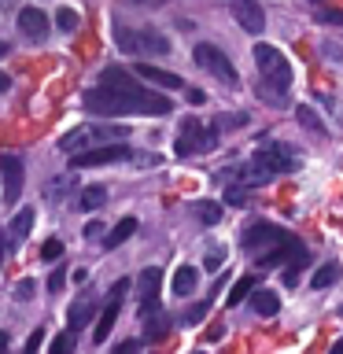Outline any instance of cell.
I'll return each mask as SVG.
<instances>
[{
    "label": "cell",
    "instance_id": "35",
    "mask_svg": "<svg viewBox=\"0 0 343 354\" xmlns=\"http://www.w3.org/2000/svg\"><path fill=\"white\" fill-rule=\"evenodd\" d=\"M317 22H325V26H343V11H328V8H321V11H317Z\"/></svg>",
    "mask_w": 343,
    "mask_h": 354
},
{
    "label": "cell",
    "instance_id": "39",
    "mask_svg": "<svg viewBox=\"0 0 343 354\" xmlns=\"http://www.w3.org/2000/svg\"><path fill=\"white\" fill-rule=\"evenodd\" d=\"M63 281H66V273H63V270H52V277H48V292H59Z\"/></svg>",
    "mask_w": 343,
    "mask_h": 354
},
{
    "label": "cell",
    "instance_id": "13",
    "mask_svg": "<svg viewBox=\"0 0 343 354\" xmlns=\"http://www.w3.org/2000/svg\"><path fill=\"white\" fill-rule=\"evenodd\" d=\"M19 30L26 33L30 41H44L48 37V15L41 8H22L19 11Z\"/></svg>",
    "mask_w": 343,
    "mask_h": 354
},
{
    "label": "cell",
    "instance_id": "34",
    "mask_svg": "<svg viewBox=\"0 0 343 354\" xmlns=\"http://www.w3.org/2000/svg\"><path fill=\"white\" fill-rule=\"evenodd\" d=\"M203 266H207L210 273H214V270H221V266H225V248H214V251L207 254V262H203Z\"/></svg>",
    "mask_w": 343,
    "mask_h": 354
},
{
    "label": "cell",
    "instance_id": "43",
    "mask_svg": "<svg viewBox=\"0 0 343 354\" xmlns=\"http://www.w3.org/2000/svg\"><path fill=\"white\" fill-rule=\"evenodd\" d=\"M8 88H11V77H8L4 71H0V93H8Z\"/></svg>",
    "mask_w": 343,
    "mask_h": 354
},
{
    "label": "cell",
    "instance_id": "33",
    "mask_svg": "<svg viewBox=\"0 0 343 354\" xmlns=\"http://www.w3.org/2000/svg\"><path fill=\"white\" fill-rule=\"evenodd\" d=\"M225 203H248V185H232L229 192H225Z\"/></svg>",
    "mask_w": 343,
    "mask_h": 354
},
{
    "label": "cell",
    "instance_id": "14",
    "mask_svg": "<svg viewBox=\"0 0 343 354\" xmlns=\"http://www.w3.org/2000/svg\"><path fill=\"white\" fill-rule=\"evenodd\" d=\"M133 74L144 77V82H151V85H163V88H185L181 77L170 74V71H163V66H155V63H137V66H133Z\"/></svg>",
    "mask_w": 343,
    "mask_h": 354
},
{
    "label": "cell",
    "instance_id": "25",
    "mask_svg": "<svg viewBox=\"0 0 343 354\" xmlns=\"http://www.w3.org/2000/svg\"><path fill=\"white\" fill-rule=\"evenodd\" d=\"M166 325H170V317L155 310V317H148V328H144V339H148V343L163 339V336H166Z\"/></svg>",
    "mask_w": 343,
    "mask_h": 354
},
{
    "label": "cell",
    "instance_id": "10",
    "mask_svg": "<svg viewBox=\"0 0 343 354\" xmlns=\"http://www.w3.org/2000/svg\"><path fill=\"white\" fill-rule=\"evenodd\" d=\"M159 284H163V270L159 266H148L137 281V299H140V317H148L151 310H159Z\"/></svg>",
    "mask_w": 343,
    "mask_h": 354
},
{
    "label": "cell",
    "instance_id": "42",
    "mask_svg": "<svg viewBox=\"0 0 343 354\" xmlns=\"http://www.w3.org/2000/svg\"><path fill=\"white\" fill-rule=\"evenodd\" d=\"M4 251H8V232L0 229V266H4Z\"/></svg>",
    "mask_w": 343,
    "mask_h": 354
},
{
    "label": "cell",
    "instance_id": "24",
    "mask_svg": "<svg viewBox=\"0 0 343 354\" xmlns=\"http://www.w3.org/2000/svg\"><path fill=\"white\" fill-rule=\"evenodd\" d=\"M259 96L266 100V104H273V107H288L284 88H281V85H273V82H266V77H262V85H259Z\"/></svg>",
    "mask_w": 343,
    "mask_h": 354
},
{
    "label": "cell",
    "instance_id": "32",
    "mask_svg": "<svg viewBox=\"0 0 343 354\" xmlns=\"http://www.w3.org/2000/svg\"><path fill=\"white\" fill-rule=\"evenodd\" d=\"M33 288H37V284H33L30 277H22V281L15 284V299H19V303H26V299H33Z\"/></svg>",
    "mask_w": 343,
    "mask_h": 354
},
{
    "label": "cell",
    "instance_id": "41",
    "mask_svg": "<svg viewBox=\"0 0 343 354\" xmlns=\"http://www.w3.org/2000/svg\"><path fill=\"white\" fill-rule=\"evenodd\" d=\"M85 236H89V240L104 236V225H100V221H89V225H85Z\"/></svg>",
    "mask_w": 343,
    "mask_h": 354
},
{
    "label": "cell",
    "instance_id": "29",
    "mask_svg": "<svg viewBox=\"0 0 343 354\" xmlns=\"http://www.w3.org/2000/svg\"><path fill=\"white\" fill-rule=\"evenodd\" d=\"M299 122H303L306 129H314L317 137H325V126H321V122H317V115H314V111H310V107H299Z\"/></svg>",
    "mask_w": 343,
    "mask_h": 354
},
{
    "label": "cell",
    "instance_id": "12",
    "mask_svg": "<svg viewBox=\"0 0 343 354\" xmlns=\"http://www.w3.org/2000/svg\"><path fill=\"white\" fill-rule=\"evenodd\" d=\"M229 8H232V19H237L248 33L266 30V11H262L259 0H229Z\"/></svg>",
    "mask_w": 343,
    "mask_h": 354
},
{
    "label": "cell",
    "instance_id": "20",
    "mask_svg": "<svg viewBox=\"0 0 343 354\" xmlns=\"http://www.w3.org/2000/svg\"><path fill=\"white\" fill-rule=\"evenodd\" d=\"M133 232H137V218H122L118 225L104 236V248H107V251H111V248H122V243H126Z\"/></svg>",
    "mask_w": 343,
    "mask_h": 354
},
{
    "label": "cell",
    "instance_id": "1",
    "mask_svg": "<svg viewBox=\"0 0 343 354\" xmlns=\"http://www.w3.org/2000/svg\"><path fill=\"white\" fill-rule=\"evenodd\" d=\"M85 111L104 118H118V115H170L174 104L170 96L155 93V88H144L137 77L122 66H107L100 74V85L89 88L82 96Z\"/></svg>",
    "mask_w": 343,
    "mask_h": 354
},
{
    "label": "cell",
    "instance_id": "11",
    "mask_svg": "<svg viewBox=\"0 0 343 354\" xmlns=\"http://www.w3.org/2000/svg\"><path fill=\"white\" fill-rule=\"evenodd\" d=\"M0 177H4V199H8V203H15L19 192H22V181H26V170H22L19 155H11V151L0 155Z\"/></svg>",
    "mask_w": 343,
    "mask_h": 354
},
{
    "label": "cell",
    "instance_id": "30",
    "mask_svg": "<svg viewBox=\"0 0 343 354\" xmlns=\"http://www.w3.org/2000/svg\"><path fill=\"white\" fill-rule=\"evenodd\" d=\"M59 254H63V240H55V236H52V240H44V243H41V259H44V262H55Z\"/></svg>",
    "mask_w": 343,
    "mask_h": 354
},
{
    "label": "cell",
    "instance_id": "15",
    "mask_svg": "<svg viewBox=\"0 0 343 354\" xmlns=\"http://www.w3.org/2000/svg\"><path fill=\"white\" fill-rule=\"evenodd\" d=\"M30 229H33V207H22L8 225V248H22V240L30 236Z\"/></svg>",
    "mask_w": 343,
    "mask_h": 354
},
{
    "label": "cell",
    "instance_id": "46",
    "mask_svg": "<svg viewBox=\"0 0 343 354\" xmlns=\"http://www.w3.org/2000/svg\"><path fill=\"white\" fill-rule=\"evenodd\" d=\"M0 55H8V44L4 41H0Z\"/></svg>",
    "mask_w": 343,
    "mask_h": 354
},
{
    "label": "cell",
    "instance_id": "6",
    "mask_svg": "<svg viewBox=\"0 0 343 354\" xmlns=\"http://www.w3.org/2000/svg\"><path fill=\"white\" fill-rule=\"evenodd\" d=\"M254 63H259V71L266 82L288 88L292 85V63L284 59L281 48H273V44H254Z\"/></svg>",
    "mask_w": 343,
    "mask_h": 354
},
{
    "label": "cell",
    "instance_id": "22",
    "mask_svg": "<svg viewBox=\"0 0 343 354\" xmlns=\"http://www.w3.org/2000/svg\"><path fill=\"white\" fill-rule=\"evenodd\" d=\"M340 266L336 262H325V266H317V273L314 277H310V284H314V288H328V284H336L340 281Z\"/></svg>",
    "mask_w": 343,
    "mask_h": 354
},
{
    "label": "cell",
    "instance_id": "16",
    "mask_svg": "<svg viewBox=\"0 0 343 354\" xmlns=\"http://www.w3.org/2000/svg\"><path fill=\"white\" fill-rule=\"evenodd\" d=\"M118 310H122V299L111 295L107 306H104V314H100V321H96V328H93V343H104L111 336V328H115V321H118Z\"/></svg>",
    "mask_w": 343,
    "mask_h": 354
},
{
    "label": "cell",
    "instance_id": "23",
    "mask_svg": "<svg viewBox=\"0 0 343 354\" xmlns=\"http://www.w3.org/2000/svg\"><path fill=\"white\" fill-rule=\"evenodd\" d=\"M254 288H259V284H254V277H240V281L232 284V292H229V299H225V303H229V306H240L243 299H251V292H254Z\"/></svg>",
    "mask_w": 343,
    "mask_h": 354
},
{
    "label": "cell",
    "instance_id": "27",
    "mask_svg": "<svg viewBox=\"0 0 343 354\" xmlns=\"http://www.w3.org/2000/svg\"><path fill=\"white\" fill-rule=\"evenodd\" d=\"M207 310H210V299H203V303H192V306H188L185 310V325H199V321H203L207 317Z\"/></svg>",
    "mask_w": 343,
    "mask_h": 354
},
{
    "label": "cell",
    "instance_id": "3",
    "mask_svg": "<svg viewBox=\"0 0 343 354\" xmlns=\"http://www.w3.org/2000/svg\"><path fill=\"white\" fill-rule=\"evenodd\" d=\"M115 41H118V48L129 52V55H166V52H170V37H163L159 30L115 26Z\"/></svg>",
    "mask_w": 343,
    "mask_h": 354
},
{
    "label": "cell",
    "instance_id": "28",
    "mask_svg": "<svg viewBox=\"0 0 343 354\" xmlns=\"http://www.w3.org/2000/svg\"><path fill=\"white\" fill-rule=\"evenodd\" d=\"M55 22H59V30L71 33V30H77V22H82V19H77V11H71V8H59V11H55Z\"/></svg>",
    "mask_w": 343,
    "mask_h": 354
},
{
    "label": "cell",
    "instance_id": "21",
    "mask_svg": "<svg viewBox=\"0 0 343 354\" xmlns=\"http://www.w3.org/2000/svg\"><path fill=\"white\" fill-rule=\"evenodd\" d=\"M96 314V303H89V299H82V303H74L71 306V314H66V325H71V332H77L82 325H89Z\"/></svg>",
    "mask_w": 343,
    "mask_h": 354
},
{
    "label": "cell",
    "instance_id": "17",
    "mask_svg": "<svg viewBox=\"0 0 343 354\" xmlns=\"http://www.w3.org/2000/svg\"><path fill=\"white\" fill-rule=\"evenodd\" d=\"M107 203V188L104 185H85L74 199V210H100Z\"/></svg>",
    "mask_w": 343,
    "mask_h": 354
},
{
    "label": "cell",
    "instance_id": "8",
    "mask_svg": "<svg viewBox=\"0 0 343 354\" xmlns=\"http://www.w3.org/2000/svg\"><path fill=\"white\" fill-rule=\"evenodd\" d=\"M129 148L122 140H107L100 148H85V151H74L71 155V166L74 170H89V166H111V162H126L129 159Z\"/></svg>",
    "mask_w": 343,
    "mask_h": 354
},
{
    "label": "cell",
    "instance_id": "5",
    "mask_svg": "<svg viewBox=\"0 0 343 354\" xmlns=\"http://www.w3.org/2000/svg\"><path fill=\"white\" fill-rule=\"evenodd\" d=\"M284 240H292V232L288 229H277L270 221H254V225L240 236V248L251 254V259H262V254H270L273 248H281Z\"/></svg>",
    "mask_w": 343,
    "mask_h": 354
},
{
    "label": "cell",
    "instance_id": "7",
    "mask_svg": "<svg viewBox=\"0 0 343 354\" xmlns=\"http://www.w3.org/2000/svg\"><path fill=\"white\" fill-rule=\"evenodd\" d=\"M214 144H218V126H214V129H203L196 118H185V126L177 129V144H174V148H177V155L185 159V155L210 151Z\"/></svg>",
    "mask_w": 343,
    "mask_h": 354
},
{
    "label": "cell",
    "instance_id": "38",
    "mask_svg": "<svg viewBox=\"0 0 343 354\" xmlns=\"http://www.w3.org/2000/svg\"><path fill=\"white\" fill-rule=\"evenodd\" d=\"M185 96H188V104H207V93H203V88L185 85Z\"/></svg>",
    "mask_w": 343,
    "mask_h": 354
},
{
    "label": "cell",
    "instance_id": "44",
    "mask_svg": "<svg viewBox=\"0 0 343 354\" xmlns=\"http://www.w3.org/2000/svg\"><path fill=\"white\" fill-rule=\"evenodd\" d=\"M0 351H8V332H0Z\"/></svg>",
    "mask_w": 343,
    "mask_h": 354
},
{
    "label": "cell",
    "instance_id": "2",
    "mask_svg": "<svg viewBox=\"0 0 343 354\" xmlns=\"http://www.w3.org/2000/svg\"><path fill=\"white\" fill-rule=\"evenodd\" d=\"M292 170H299V155L288 148V144H262V148L243 162L240 177H243V185H266V181H273L277 174H292Z\"/></svg>",
    "mask_w": 343,
    "mask_h": 354
},
{
    "label": "cell",
    "instance_id": "19",
    "mask_svg": "<svg viewBox=\"0 0 343 354\" xmlns=\"http://www.w3.org/2000/svg\"><path fill=\"white\" fill-rule=\"evenodd\" d=\"M196 281H199V273H196V266H177V273H174V295H192L196 292Z\"/></svg>",
    "mask_w": 343,
    "mask_h": 354
},
{
    "label": "cell",
    "instance_id": "40",
    "mask_svg": "<svg viewBox=\"0 0 343 354\" xmlns=\"http://www.w3.org/2000/svg\"><path fill=\"white\" fill-rule=\"evenodd\" d=\"M41 343H44V328H33V332H30V339H26V351H37Z\"/></svg>",
    "mask_w": 343,
    "mask_h": 354
},
{
    "label": "cell",
    "instance_id": "45",
    "mask_svg": "<svg viewBox=\"0 0 343 354\" xmlns=\"http://www.w3.org/2000/svg\"><path fill=\"white\" fill-rule=\"evenodd\" d=\"M332 351H336V354H343V339H336V343H332Z\"/></svg>",
    "mask_w": 343,
    "mask_h": 354
},
{
    "label": "cell",
    "instance_id": "18",
    "mask_svg": "<svg viewBox=\"0 0 343 354\" xmlns=\"http://www.w3.org/2000/svg\"><path fill=\"white\" fill-rule=\"evenodd\" d=\"M251 306H254V314L273 317L277 310H281V299H277L270 288H254V292H251Z\"/></svg>",
    "mask_w": 343,
    "mask_h": 354
},
{
    "label": "cell",
    "instance_id": "37",
    "mask_svg": "<svg viewBox=\"0 0 343 354\" xmlns=\"http://www.w3.org/2000/svg\"><path fill=\"white\" fill-rule=\"evenodd\" d=\"M243 122H248V115H225L221 118V129H240Z\"/></svg>",
    "mask_w": 343,
    "mask_h": 354
},
{
    "label": "cell",
    "instance_id": "31",
    "mask_svg": "<svg viewBox=\"0 0 343 354\" xmlns=\"http://www.w3.org/2000/svg\"><path fill=\"white\" fill-rule=\"evenodd\" d=\"M299 266H306V251H299L292 262H288V270H284V284H295L299 281Z\"/></svg>",
    "mask_w": 343,
    "mask_h": 354
},
{
    "label": "cell",
    "instance_id": "9",
    "mask_svg": "<svg viewBox=\"0 0 343 354\" xmlns=\"http://www.w3.org/2000/svg\"><path fill=\"white\" fill-rule=\"evenodd\" d=\"M192 59L203 66L207 74H214L218 82H225V85H237L240 82V74H237V66H232L229 59H225V52L221 48H214V44H196V52H192Z\"/></svg>",
    "mask_w": 343,
    "mask_h": 354
},
{
    "label": "cell",
    "instance_id": "4",
    "mask_svg": "<svg viewBox=\"0 0 343 354\" xmlns=\"http://www.w3.org/2000/svg\"><path fill=\"white\" fill-rule=\"evenodd\" d=\"M129 137V129L126 126H100V122H93V126H77L71 129L66 137L59 140V148L66 155H74V151H85V148H93V144H107V140H126Z\"/></svg>",
    "mask_w": 343,
    "mask_h": 354
},
{
    "label": "cell",
    "instance_id": "36",
    "mask_svg": "<svg viewBox=\"0 0 343 354\" xmlns=\"http://www.w3.org/2000/svg\"><path fill=\"white\" fill-rule=\"evenodd\" d=\"M71 347H74V336H71V332H63V336L52 339V354H66Z\"/></svg>",
    "mask_w": 343,
    "mask_h": 354
},
{
    "label": "cell",
    "instance_id": "26",
    "mask_svg": "<svg viewBox=\"0 0 343 354\" xmlns=\"http://www.w3.org/2000/svg\"><path fill=\"white\" fill-rule=\"evenodd\" d=\"M196 218L203 221V225H218V221H221V203H210V199L196 203Z\"/></svg>",
    "mask_w": 343,
    "mask_h": 354
}]
</instances>
